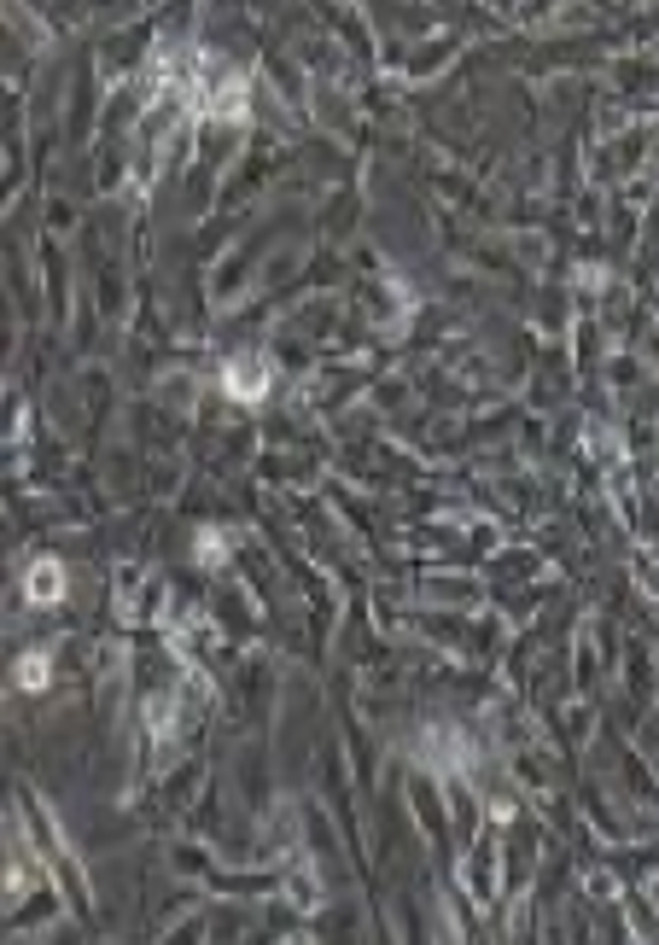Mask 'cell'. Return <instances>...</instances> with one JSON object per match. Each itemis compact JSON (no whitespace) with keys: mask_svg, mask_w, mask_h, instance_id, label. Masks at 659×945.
Listing matches in <instances>:
<instances>
[{"mask_svg":"<svg viewBox=\"0 0 659 945\" xmlns=\"http://www.w3.org/2000/svg\"><path fill=\"white\" fill-rule=\"evenodd\" d=\"M59 590H65V572H59L53 561H41V566H35V578H30V595H35V601H59Z\"/></svg>","mask_w":659,"mask_h":945,"instance_id":"cell-1","label":"cell"},{"mask_svg":"<svg viewBox=\"0 0 659 945\" xmlns=\"http://www.w3.org/2000/svg\"><path fill=\"white\" fill-rule=\"evenodd\" d=\"M228 391H233V397H257V391H263V374H257V362H245V368L233 362V368H228Z\"/></svg>","mask_w":659,"mask_h":945,"instance_id":"cell-2","label":"cell"}]
</instances>
